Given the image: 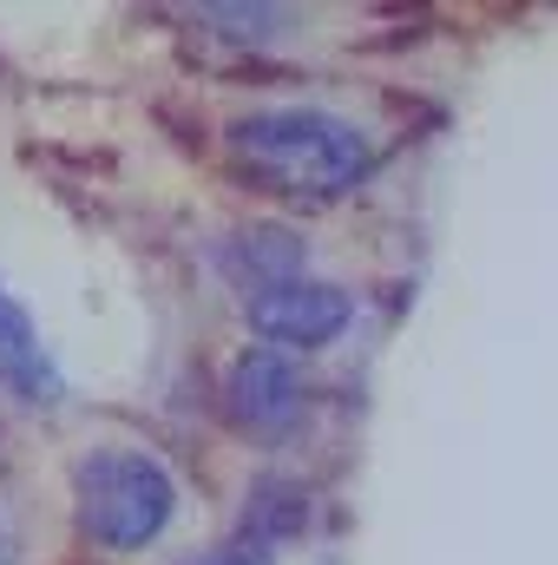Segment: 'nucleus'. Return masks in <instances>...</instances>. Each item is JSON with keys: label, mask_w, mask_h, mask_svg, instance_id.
I'll use <instances>...</instances> for the list:
<instances>
[{"label": "nucleus", "mask_w": 558, "mask_h": 565, "mask_svg": "<svg viewBox=\"0 0 558 565\" xmlns=\"http://www.w3.org/2000/svg\"><path fill=\"white\" fill-rule=\"evenodd\" d=\"M224 264L237 270L244 296H257V289H270V282H282V277H302V237H296V231H277V224L244 231V237L224 250Z\"/></svg>", "instance_id": "6"}, {"label": "nucleus", "mask_w": 558, "mask_h": 565, "mask_svg": "<svg viewBox=\"0 0 558 565\" xmlns=\"http://www.w3.org/2000/svg\"><path fill=\"white\" fill-rule=\"evenodd\" d=\"M0 388L20 395L26 408H53L66 395V382H60V369H53L33 316L7 296V282H0Z\"/></svg>", "instance_id": "5"}, {"label": "nucleus", "mask_w": 558, "mask_h": 565, "mask_svg": "<svg viewBox=\"0 0 558 565\" xmlns=\"http://www.w3.org/2000/svg\"><path fill=\"white\" fill-rule=\"evenodd\" d=\"M244 316H250V329L264 342L322 349V342H335L348 329L355 302H348V289H335V282H322V277H282L270 289H257V296H244Z\"/></svg>", "instance_id": "3"}, {"label": "nucleus", "mask_w": 558, "mask_h": 565, "mask_svg": "<svg viewBox=\"0 0 558 565\" xmlns=\"http://www.w3.org/2000/svg\"><path fill=\"white\" fill-rule=\"evenodd\" d=\"M230 151L264 184L302 191V198H335V191L362 184L375 164L368 132L348 126L342 113H322V106H264V113L230 126Z\"/></svg>", "instance_id": "1"}, {"label": "nucleus", "mask_w": 558, "mask_h": 565, "mask_svg": "<svg viewBox=\"0 0 558 565\" xmlns=\"http://www.w3.org/2000/svg\"><path fill=\"white\" fill-rule=\"evenodd\" d=\"M224 395H230V415L244 427H264L277 434L302 415V375L289 369V355L277 349H244L224 375Z\"/></svg>", "instance_id": "4"}, {"label": "nucleus", "mask_w": 558, "mask_h": 565, "mask_svg": "<svg viewBox=\"0 0 558 565\" xmlns=\"http://www.w3.org/2000/svg\"><path fill=\"white\" fill-rule=\"evenodd\" d=\"M73 500H79L86 540H99L112 553H139L171 526L178 480L164 473V460H151L139 447H93L73 467Z\"/></svg>", "instance_id": "2"}, {"label": "nucleus", "mask_w": 558, "mask_h": 565, "mask_svg": "<svg viewBox=\"0 0 558 565\" xmlns=\"http://www.w3.org/2000/svg\"><path fill=\"white\" fill-rule=\"evenodd\" d=\"M178 565H270V546L244 540V546H217V553H197V559H178Z\"/></svg>", "instance_id": "7"}, {"label": "nucleus", "mask_w": 558, "mask_h": 565, "mask_svg": "<svg viewBox=\"0 0 558 565\" xmlns=\"http://www.w3.org/2000/svg\"><path fill=\"white\" fill-rule=\"evenodd\" d=\"M0 565H20V546H13V533L0 526Z\"/></svg>", "instance_id": "8"}]
</instances>
